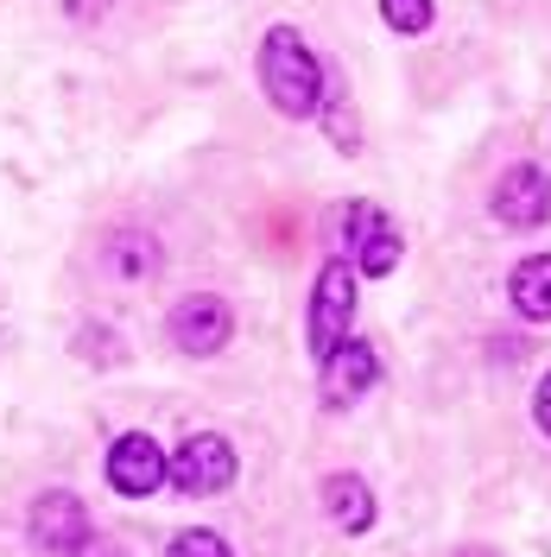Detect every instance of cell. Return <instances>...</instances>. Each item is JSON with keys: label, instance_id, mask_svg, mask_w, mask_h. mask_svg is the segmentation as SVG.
Here are the masks:
<instances>
[{"label": "cell", "instance_id": "cell-10", "mask_svg": "<svg viewBox=\"0 0 551 557\" xmlns=\"http://www.w3.org/2000/svg\"><path fill=\"white\" fill-rule=\"evenodd\" d=\"M507 298L526 323H551V253H532L519 260L514 278H507Z\"/></svg>", "mask_w": 551, "mask_h": 557}, {"label": "cell", "instance_id": "cell-9", "mask_svg": "<svg viewBox=\"0 0 551 557\" xmlns=\"http://www.w3.org/2000/svg\"><path fill=\"white\" fill-rule=\"evenodd\" d=\"M494 215L507 228H539V222H551V172L514 165V172L494 184Z\"/></svg>", "mask_w": 551, "mask_h": 557}, {"label": "cell", "instance_id": "cell-14", "mask_svg": "<svg viewBox=\"0 0 551 557\" xmlns=\"http://www.w3.org/2000/svg\"><path fill=\"white\" fill-rule=\"evenodd\" d=\"M532 412H539V431L551 437V374L539 381V399H532Z\"/></svg>", "mask_w": 551, "mask_h": 557}, {"label": "cell", "instance_id": "cell-4", "mask_svg": "<svg viewBox=\"0 0 551 557\" xmlns=\"http://www.w3.org/2000/svg\"><path fill=\"white\" fill-rule=\"evenodd\" d=\"M343 242H348V253H355V273L387 278L393 267H400V228H393L375 203H348Z\"/></svg>", "mask_w": 551, "mask_h": 557}, {"label": "cell", "instance_id": "cell-13", "mask_svg": "<svg viewBox=\"0 0 551 557\" xmlns=\"http://www.w3.org/2000/svg\"><path fill=\"white\" fill-rule=\"evenodd\" d=\"M380 13H387L393 33H425L431 26V0H380Z\"/></svg>", "mask_w": 551, "mask_h": 557}, {"label": "cell", "instance_id": "cell-11", "mask_svg": "<svg viewBox=\"0 0 551 557\" xmlns=\"http://www.w3.org/2000/svg\"><path fill=\"white\" fill-rule=\"evenodd\" d=\"M323 507H330V520L343 525V532H368L375 525V487L362 482V475H330L323 482Z\"/></svg>", "mask_w": 551, "mask_h": 557}, {"label": "cell", "instance_id": "cell-5", "mask_svg": "<svg viewBox=\"0 0 551 557\" xmlns=\"http://www.w3.org/2000/svg\"><path fill=\"white\" fill-rule=\"evenodd\" d=\"M235 336V311H229V298H216V292H197V298H184L172 311V343L184 355H222V343Z\"/></svg>", "mask_w": 551, "mask_h": 557}, {"label": "cell", "instance_id": "cell-1", "mask_svg": "<svg viewBox=\"0 0 551 557\" xmlns=\"http://www.w3.org/2000/svg\"><path fill=\"white\" fill-rule=\"evenodd\" d=\"M260 83H267V102L285 121H310L317 102H323V70H317L310 45L292 26H273L260 38Z\"/></svg>", "mask_w": 551, "mask_h": 557}, {"label": "cell", "instance_id": "cell-7", "mask_svg": "<svg viewBox=\"0 0 551 557\" xmlns=\"http://www.w3.org/2000/svg\"><path fill=\"white\" fill-rule=\"evenodd\" d=\"M375 381H380L375 343L348 336L343 348H330V355H323V406H355V399H362Z\"/></svg>", "mask_w": 551, "mask_h": 557}, {"label": "cell", "instance_id": "cell-3", "mask_svg": "<svg viewBox=\"0 0 551 557\" xmlns=\"http://www.w3.org/2000/svg\"><path fill=\"white\" fill-rule=\"evenodd\" d=\"M166 475L184 494H222V487L235 482V444L216 437V431H197V437L177 444V456L166 462Z\"/></svg>", "mask_w": 551, "mask_h": 557}, {"label": "cell", "instance_id": "cell-6", "mask_svg": "<svg viewBox=\"0 0 551 557\" xmlns=\"http://www.w3.org/2000/svg\"><path fill=\"white\" fill-rule=\"evenodd\" d=\"M33 545L51 557H83V545H89V507L76 494L33 500Z\"/></svg>", "mask_w": 551, "mask_h": 557}, {"label": "cell", "instance_id": "cell-8", "mask_svg": "<svg viewBox=\"0 0 551 557\" xmlns=\"http://www.w3.org/2000/svg\"><path fill=\"white\" fill-rule=\"evenodd\" d=\"M159 482H166V456H159V444H152L146 431L114 437V450H108V487L127 494V500H139V494H152Z\"/></svg>", "mask_w": 551, "mask_h": 557}, {"label": "cell", "instance_id": "cell-2", "mask_svg": "<svg viewBox=\"0 0 551 557\" xmlns=\"http://www.w3.org/2000/svg\"><path fill=\"white\" fill-rule=\"evenodd\" d=\"M348 330H355V267L330 260L310 285V355L323 361L330 348L348 343Z\"/></svg>", "mask_w": 551, "mask_h": 557}, {"label": "cell", "instance_id": "cell-12", "mask_svg": "<svg viewBox=\"0 0 551 557\" xmlns=\"http://www.w3.org/2000/svg\"><path fill=\"white\" fill-rule=\"evenodd\" d=\"M166 557H235V552H229V539H222V532L191 525V532H177V539H172V552H166Z\"/></svg>", "mask_w": 551, "mask_h": 557}]
</instances>
